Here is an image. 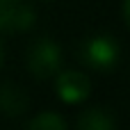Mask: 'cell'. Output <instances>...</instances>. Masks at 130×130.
Returning <instances> with one entry per match:
<instances>
[{"label": "cell", "instance_id": "obj_1", "mask_svg": "<svg viewBox=\"0 0 130 130\" xmlns=\"http://www.w3.org/2000/svg\"><path fill=\"white\" fill-rule=\"evenodd\" d=\"M62 69V50L50 37H39L27 48V71L37 80L55 78Z\"/></svg>", "mask_w": 130, "mask_h": 130}, {"label": "cell", "instance_id": "obj_2", "mask_svg": "<svg viewBox=\"0 0 130 130\" xmlns=\"http://www.w3.org/2000/svg\"><path fill=\"white\" fill-rule=\"evenodd\" d=\"M119 55H121V48H119L117 39L110 34H94V37L85 39V43L80 46L82 62L96 71L112 69L119 62Z\"/></svg>", "mask_w": 130, "mask_h": 130}, {"label": "cell", "instance_id": "obj_3", "mask_svg": "<svg viewBox=\"0 0 130 130\" xmlns=\"http://www.w3.org/2000/svg\"><path fill=\"white\" fill-rule=\"evenodd\" d=\"M55 91L62 103L78 105L89 98L91 94V80L80 71H57L55 75Z\"/></svg>", "mask_w": 130, "mask_h": 130}, {"label": "cell", "instance_id": "obj_4", "mask_svg": "<svg viewBox=\"0 0 130 130\" xmlns=\"http://www.w3.org/2000/svg\"><path fill=\"white\" fill-rule=\"evenodd\" d=\"M37 14L25 0H0V32H23L30 30Z\"/></svg>", "mask_w": 130, "mask_h": 130}, {"label": "cell", "instance_id": "obj_5", "mask_svg": "<svg viewBox=\"0 0 130 130\" xmlns=\"http://www.w3.org/2000/svg\"><path fill=\"white\" fill-rule=\"evenodd\" d=\"M27 110V94L11 85V82H5L0 85V112L5 117H18Z\"/></svg>", "mask_w": 130, "mask_h": 130}, {"label": "cell", "instance_id": "obj_6", "mask_svg": "<svg viewBox=\"0 0 130 130\" xmlns=\"http://www.w3.org/2000/svg\"><path fill=\"white\" fill-rule=\"evenodd\" d=\"M75 130H117V119L107 107H89L80 114Z\"/></svg>", "mask_w": 130, "mask_h": 130}, {"label": "cell", "instance_id": "obj_7", "mask_svg": "<svg viewBox=\"0 0 130 130\" xmlns=\"http://www.w3.org/2000/svg\"><path fill=\"white\" fill-rule=\"evenodd\" d=\"M27 130H69V126H66L62 114H57L53 110H46V112H39L37 117L30 119Z\"/></svg>", "mask_w": 130, "mask_h": 130}, {"label": "cell", "instance_id": "obj_8", "mask_svg": "<svg viewBox=\"0 0 130 130\" xmlns=\"http://www.w3.org/2000/svg\"><path fill=\"white\" fill-rule=\"evenodd\" d=\"M123 21L130 27V0H123Z\"/></svg>", "mask_w": 130, "mask_h": 130}, {"label": "cell", "instance_id": "obj_9", "mask_svg": "<svg viewBox=\"0 0 130 130\" xmlns=\"http://www.w3.org/2000/svg\"><path fill=\"white\" fill-rule=\"evenodd\" d=\"M2 57H5V50H2V41H0V69H2Z\"/></svg>", "mask_w": 130, "mask_h": 130}]
</instances>
